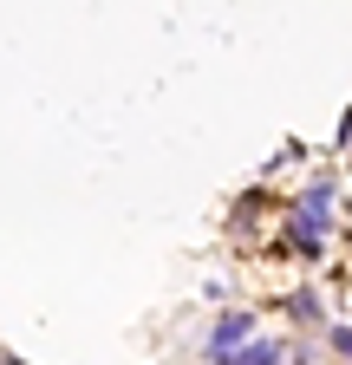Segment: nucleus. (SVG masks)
Segmentation results:
<instances>
[{"label": "nucleus", "instance_id": "1", "mask_svg": "<svg viewBox=\"0 0 352 365\" xmlns=\"http://www.w3.org/2000/svg\"><path fill=\"white\" fill-rule=\"evenodd\" d=\"M248 333H254V319H248V313H229V319H215V333H209V359L222 365L235 346H248Z\"/></svg>", "mask_w": 352, "mask_h": 365}, {"label": "nucleus", "instance_id": "2", "mask_svg": "<svg viewBox=\"0 0 352 365\" xmlns=\"http://www.w3.org/2000/svg\"><path fill=\"white\" fill-rule=\"evenodd\" d=\"M222 365H281V346H274V339H261V346H242V352H229Z\"/></svg>", "mask_w": 352, "mask_h": 365}, {"label": "nucleus", "instance_id": "3", "mask_svg": "<svg viewBox=\"0 0 352 365\" xmlns=\"http://www.w3.org/2000/svg\"><path fill=\"white\" fill-rule=\"evenodd\" d=\"M287 313H300V319H314V313H320V300H314V294H294V300H287Z\"/></svg>", "mask_w": 352, "mask_h": 365}]
</instances>
